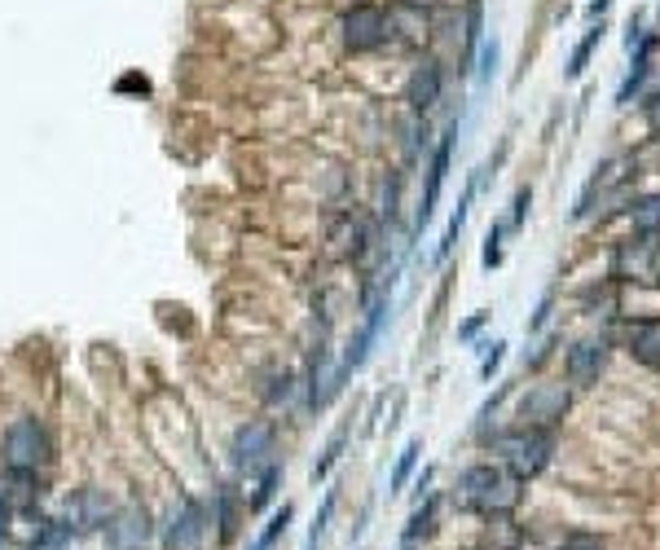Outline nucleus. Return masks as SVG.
I'll use <instances>...</instances> for the list:
<instances>
[{
    "instance_id": "nucleus-1",
    "label": "nucleus",
    "mask_w": 660,
    "mask_h": 550,
    "mask_svg": "<svg viewBox=\"0 0 660 550\" xmlns=\"http://www.w3.org/2000/svg\"><path fill=\"white\" fill-rule=\"evenodd\" d=\"M454 502L462 511H476V515H502L511 506H520V480L511 471L493 467V462H480V467L462 471Z\"/></svg>"
},
{
    "instance_id": "nucleus-2",
    "label": "nucleus",
    "mask_w": 660,
    "mask_h": 550,
    "mask_svg": "<svg viewBox=\"0 0 660 550\" xmlns=\"http://www.w3.org/2000/svg\"><path fill=\"white\" fill-rule=\"evenodd\" d=\"M0 458L9 471H40L53 458L49 432H44L40 418H14L5 427V440H0Z\"/></svg>"
},
{
    "instance_id": "nucleus-3",
    "label": "nucleus",
    "mask_w": 660,
    "mask_h": 550,
    "mask_svg": "<svg viewBox=\"0 0 660 550\" xmlns=\"http://www.w3.org/2000/svg\"><path fill=\"white\" fill-rule=\"evenodd\" d=\"M498 454L506 458V471H511L515 480H533L550 462V454H555V436H550L546 427H524V432L498 440Z\"/></svg>"
},
{
    "instance_id": "nucleus-4",
    "label": "nucleus",
    "mask_w": 660,
    "mask_h": 550,
    "mask_svg": "<svg viewBox=\"0 0 660 550\" xmlns=\"http://www.w3.org/2000/svg\"><path fill=\"white\" fill-rule=\"evenodd\" d=\"M388 36H392V18L383 14L379 5H352L344 14V44L352 53L379 49Z\"/></svg>"
},
{
    "instance_id": "nucleus-5",
    "label": "nucleus",
    "mask_w": 660,
    "mask_h": 550,
    "mask_svg": "<svg viewBox=\"0 0 660 550\" xmlns=\"http://www.w3.org/2000/svg\"><path fill=\"white\" fill-rule=\"evenodd\" d=\"M273 440H278V427L269 423V418H251V423H242L234 432V445H229V454L242 471H256L264 458L273 454Z\"/></svg>"
},
{
    "instance_id": "nucleus-6",
    "label": "nucleus",
    "mask_w": 660,
    "mask_h": 550,
    "mask_svg": "<svg viewBox=\"0 0 660 550\" xmlns=\"http://www.w3.org/2000/svg\"><path fill=\"white\" fill-rule=\"evenodd\" d=\"M110 515H115V511H110V502H106L102 489H80V493L66 498L62 524L71 528V533H97V528H106Z\"/></svg>"
},
{
    "instance_id": "nucleus-7",
    "label": "nucleus",
    "mask_w": 660,
    "mask_h": 550,
    "mask_svg": "<svg viewBox=\"0 0 660 550\" xmlns=\"http://www.w3.org/2000/svg\"><path fill=\"white\" fill-rule=\"evenodd\" d=\"M106 542L110 550H141L150 542V515L146 506H124L106 520Z\"/></svg>"
},
{
    "instance_id": "nucleus-8",
    "label": "nucleus",
    "mask_w": 660,
    "mask_h": 550,
    "mask_svg": "<svg viewBox=\"0 0 660 550\" xmlns=\"http://www.w3.org/2000/svg\"><path fill=\"white\" fill-rule=\"evenodd\" d=\"M564 410H568V388H564V383H542V388H533L524 396L520 418L528 427H542V423L564 418Z\"/></svg>"
},
{
    "instance_id": "nucleus-9",
    "label": "nucleus",
    "mask_w": 660,
    "mask_h": 550,
    "mask_svg": "<svg viewBox=\"0 0 660 550\" xmlns=\"http://www.w3.org/2000/svg\"><path fill=\"white\" fill-rule=\"evenodd\" d=\"M603 366H608V339L603 335H586L568 348V379L572 383H594Z\"/></svg>"
},
{
    "instance_id": "nucleus-10",
    "label": "nucleus",
    "mask_w": 660,
    "mask_h": 550,
    "mask_svg": "<svg viewBox=\"0 0 660 550\" xmlns=\"http://www.w3.org/2000/svg\"><path fill=\"white\" fill-rule=\"evenodd\" d=\"M198 537H203V506L185 498L168 515V533H163V542H168V550H190Z\"/></svg>"
},
{
    "instance_id": "nucleus-11",
    "label": "nucleus",
    "mask_w": 660,
    "mask_h": 550,
    "mask_svg": "<svg viewBox=\"0 0 660 550\" xmlns=\"http://www.w3.org/2000/svg\"><path fill=\"white\" fill-rule=\"evenodd\" d=\"M625 348H630L634 361L643 366H660V317H638V322L625 326Z\"/></svg>"
},
{
    "instance_id": "nucleus-12",
    "label": "nucleus",
    "mask_w": 660,
    "mask_h": 550,
    "mask_svg": "<svg viewBox=\"0 0 660 550\" xmlns=\"http://www.w3.org/2000/svg\"><path fill=\"white\" fill-rule=\"evenodd\" d=\"M454 132L458 128H449V137L440 141V150L432 159V172H427V194H423V207H418V229H427V220H432V212H436L440 185H445V172H449V146H454Z\"/></svg>"
},
{
    "instance_id": "nucleus-13",
    "label": "nucleus",
    "mask_w": 660,
    "mask_h": 550,
    "mask_svg": "<svg viewBox=\"0 0 660 550\" xmlns=\"http://www.w3.org/2000/svg\"><path fill=\"white\" fill-rule=\"evenodd\" d=\"M440 97V66L436 62H418V71L410 75V88H405V102L414 110H432Z\"/></svg>"
},
{
    "instance_id": "nucleus-14",
    "label": "nucleus",
    "mask_w": 660,
    "mask_h": 550,
    "mask_svg": "<svg viewBox=\"0 0 660 550\" xmlns=\"http://www.w3.org/2000/svg\"><path fill=\"white\" fill-rule=\"evenodd\" d=\"M36 498H40L36 471H9L5 467V476H0V502L5 506H31Z\"/></svg>"
},
{
    "instance_id": "nucleus-15",
    "label": "nucleus",
    "mask_w": 660,
    "mask_h": 550,
    "mask_svg": "<svg viewBox=\"0 0 660 550\" xmlns=\"http://www.w3.org/2000/svg\"><path fill=\"white\" fill-rule=\"evenodd\" d=\"M652 53H656V36H643V40H638V49H634L630 75H625V84L616 88V106H630V102H634V93H638V88H643V80H647V62H652Z\"/></svg>"
},
{
    "instance_id": "nucleus-16",
    "label": "nucleus",
    "mask_w": 660,
    "mask_h": 550,
    "mask_svg": "<svg viewBox=\"0 0 660 550\" xmlns=\"http://www.w3.org/2000/svg\"><path fill=\"white\" fill-rule=\"evenodd\" d=\"M612 168H616V163H603V168H599V176H590V185H586V190H581V198H577V220H581V216H590V203H594V194H599L603 185L612 181ZM630 185H634V176H630V181H625V185H616V190H612V203H621V198L630 194Z\"/></svg>"
},
{
    "instance_id": "nucleus-17",
    "label": "nucleus",
    "mask_w": 660,
    "mask_h": 550,
    "mask_svg": "<svg viewBox=\"0 0 660 550\" xmlns=\"http://www.w3.org/2000/svg\"><path fill=\"white\" fill-rule=\"evenodd\" d=\"M630 220H634V234H643V238H660V194L634 198Z\"/></svg>"
},
{
    "instance_id": "nucleus-18",
    "label": "nucleus",
    "mask_w": 660,
    "mask_h": 550,
    "mask_svg": "<svg viewBox=\"0 0 660 550\" xmlns=\"http://www.w3.org/2000/svg\"><path fill=\"white\" fill-rule=\"evenodd\" d=\"M599 40H603V22H599V27H590V31H586V40H581L577 49H572V58H568V80H577V75L586 71V62H590V53L599 49Z\"/></svg>"
},
{
    "instance_id": "nucleus-19",
    "label": "nucleus",
    "mask_w": 660,
    "mask_h": 550,
    "mask_svg": "<svg viewBox=\"0 0 660 550\" xmlns=\"http://www.w3.org/2000/svg\"><path fill=\"white\" fill-rule=\"evenodd\" d=\"M66 542H71V528H66L62 520H49V524H40V533H36V542H31V550H62Z\"/></svg>"
},
{
    "instance_id": "nucleus-20",
    "label": "nucleus",
    "mask_w": 660,
    "mask_h": 550,
    "mask_svg": "<svg viewBox=\"0 0 660 550\" xmlns=\"http://www.w3.org/2000/svg\"><path fill=\"white\" fill-rule=\"evenodd\" d=\"M418 454H423V440H410V445L401 449V458H396V471H392V493H401V489H405V480H410V471H414Z\"/></svg>"
},
{
    "instance_id": "nucleus-21",
    "label": "nucleus",
    "mask_w": 660,
    "mask_h": 550,
    "mask_svg": "<svg viewBox=\"0 0 660 550\" xmlns=\"http://www.w3.org/2000/svg\"><path fill=\"white\" fill-rule=\"evenodd\" d=\"M344 440H348V423H344V427H339V432H335V436H330V445H326V454H322V458H317V467H313V480H322V476H326V471H330V467H335V462H339V454H344Z\"/></svg>"
},
{
    "instance_id": "nucleus-22",
    "label": "nucleus",
    "mask_w": 660,
    "mask_h": 550,
    "mask_svg": "<svg viewBox=\"0 0 660 550\" xmlns=\"http://www.w3.org/2000/svg\"><path fill=\"white\" fill-rule=\"evenodd\" d=\"M291 515H295L291 506H282V511H278V515H273V520H269V528H264V533H260V542L251 546V550H269V546H273V542H278V537L286 533V524H291Z\"/></svg>"
},
{
    "instance_id": "nucleus-23",
    "label": "nucleus",
    "mask_w": 660,
    "mask_h": 550,
    "mask_svg": "<svg viewBox=\"0 0 660 550\" xmlns=\"http://www.w3.org/2000/svg\"><path fill=\"white\" fill-rule=\"evenodd\" d=\"M278 480H282V467H269V471H264V476H260V489L251 493V502H247L251 511H260V506L273 498V489H278Z\"/></svg>"
},
{
    "instance_id": "nucleus-24",
    "label": "nucleus",
    "mask_w": 660,
    "mask_h": 550,
    "mask_svg": "<svg viewBox=\"0 0 660 550\" xmlns=\"http://www.w3.org/2000/svg\"><path fill=\"white\" fill-rule=\"evenodd\" d=\"M432 515H436V502L418 506V511H414V520H410V528H405V542H418V537H423V533H432Z\"/></svg>"
},
{
    "instance_id": "nucleus-25",
    "label": "nucleus",
    "mask_w": 660,
    "mask_h": 550,
    "mask_svg": "<svg viewBox=\"0 0 660 550\" xmlns=\"http://www.w3.org/2000/svg\"><path fill=\"white\" fill-rule=\"evenodd\" d=\"M480 14H484V0H471L467 5V53L480 44Z\"/></svg>"
},
{
    "instance_id": "nucleus-26",
    "label": "nucleus",
    "mask_w": 660,
    "mask_h": 550,
    "mask_svg": "<svg viewBox=\"0 0 660 550\" xmlns=\"http://www.w3.org/2000/svg\"><path fill=\"white\" fill-rule=\"evenodd\" d=\"M498 260H502V229L493 225V229H489V238H484V264L493 269Z\"/></svg>"
},
{
    "instance_id": "nucleus-27",
    "label": "nucleus",
    "mask_w": 660,
    "mask_h": 550,
    "mask_svg": "<svg viewBox=\"0 0 660 550\" xmlns=\"http://www.w3.org/2000/svg\"><path fill=\"white\" fill-rule=\"evenodd\" d=\"M559 550H608V546H603L599 537H590V533H577V537H568Z\"/></svg>"
},
{
    "instance_id": "nucleus-28",
    "label": "nucleus",
    "mask_w": 660,
    "mask_h": 550,
    "mask_svg": "<svg viewBox=\"0 0 660 550\" xmlns=\"http://www.w3.org/2000/svg\"><path fill=\"white\" fill-rule=\"evenodd\" d=\"M643 115H647V128L660 132V88H656V93L643 102Z\"/></svg>"
},
{
    "instance_id": "nucleus-29",
    "label": "nucleus",
    "mask_w": 660,
    "mask_h": 550,
    "mask_svg": "<svg viewBox=\"0 0 660 550\" xmlns=\"http://www.w3.org/2000/svg\"><path fill=\"white\" fill-rule=\"evenodd\" d=\"M528 203H533V194H528V190H520V194H515V212H511V229H520V225H524V216H528Z\"/></svg>"
},
{
    "instance_id": "nucleus-30",
    "label": "nucleus",
    "mask_w": 660,
    "mask_h": 550,
    "mask_svg": "<svg viewBox=\"0 0 660 550\" xmlns=\"http://www.w3.org/2000/svg\"><path fill=\"white\" fill-rule=\"evenodd\" d=\"M638 40H643V18L634 14V18H630V27H625V49L634 53V49H638Z\"/></svg>"
},
{
    "instance_id": "nucleus-31",
    "label": "nucleus",
    "mask_w": 660,
    "mask_h": 550,
    "mask_svg": "<svg viewBox=\"0 0 660 550\" xmlns=\"http://www.w3.org/2000/svg\"><path fill=\"white\" fill-rule=\"evenodd\" d=\"M498 62V44H484V66H480V75L489 80V66Z\"/></svg>"
},
{
    "instance_id": "nucleus-32",
    "label": "nucleus",
    "mask_w": 660,
    "mask_h": 550,
    "mask_svg": "<svg viewBox=\"0 0 660 550\" xmlns=\"http://www.w3.org/2000/svg\"><path fill=\"white\" fill-rule=\"evenodd\" d=\"M498 361H502V344H493V352L484 357V374H493V366H498Z\"/></svg>"
},
{
    "instance_id": "nucleus-33",
    "label": "nucleus",
    "mask_w": 660,
    "mask_h": 550,
    "mask_svg": "<svg viewBox=\"0 0 660 550\" xmlns=\"http://www.w3.org/2000/svg\"><path fill=\"white\" fill-rule=\"evenodd\" d=\"M608 5H612V0H590L586 14H590V18H603V14H608Z\"/></svg>"
},
{
    "instance_id": "nucleus-34",
    "label": "nucleus",
    "mask_w": 660,
    "mask_h": 550,
    "mask_svg": "<svg viewBox=\"0 0 660 550\" xmlns=\"http://www.w3.org/2000/svg\"><path fill=\"white\" fill-rule=\"evenodd\" d=\"M647 278H652V282H660V247L652 251V264H647Z\"/></svg>"
},
{
    "instance_id": "nucleus-35",
    "label": "nucleus",
    "mask_w": 660,
    "mask_h": 550,
    "mask_svg": "<svg viewBox=\"0 0 660 550\" xmlns=\"http://www.w3.org/2000/svg\"><path fill=\"white\" fill-rule=\"evenodd\" d=\"M401 5H414V9H432L436 0H401Z\"/></svg>"
},
{
    "instance_id": "nucleus-36",
    "label": "nucleus",
    "mask_w": 660,
    "mask_h": 550,
    "mask_svg": "<svg viewBox=\"0 0 660 550\" xmlns=\"http://www.w3.org/2000/svg\"><path fill=\"white\" fill-rule=\"evenodd\" d=\"M5 520H9V506L0 502V537H5Z\"/></svg>"
}]
</instances>
